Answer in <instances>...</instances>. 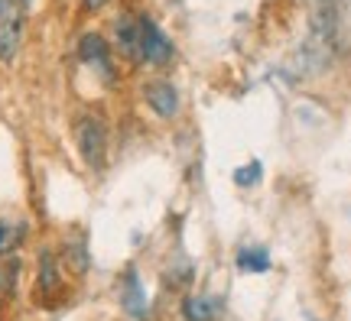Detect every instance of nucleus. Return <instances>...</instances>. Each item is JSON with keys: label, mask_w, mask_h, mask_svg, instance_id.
Here are the masks:
<instances>
[{"label": "nucleus", "mask_w": 351, "mask_h": 321, "mask_svg": "<svg viewBox=\"0 0 351 321\" xmlns=\"http://www.w3.org/2000/svg\"><path fill=\"white\" fill-rule=\"evenodd\" d=\"M20 3H23V7H26V3H33V0H20Z\"/></svg>", "instance_id": "15"}, {"label": "nucleus", "mask_w": 351, "mask_h": 321, "mask_svg": "<svg viewBox=\"0 0 351 321\" xmlns=\"http://www.w3.org/2000/svg\"><path fill=\"white\" fill-rule=\"evenodd\" d=\"M121 302H124V309L130 311L134 318H143V315H147V292H143L140 276L134 270L124 276V285H121Z\"/></svg>", "instance_id": "7"}, {"label": "nucleus", "mask_w": 351, "mask_h": 321, "mask_svg": "<svg viewBox=\"0 0 351 321\" xmlns=\"http://www.w3.org/2000/svg\"><path fill=\"white\" fill-rule=\"evenodd\" d=\"M173 55V42L166 39V33L153 23L150 16H140V62L163 65Z\"/></svg>", "instance_id": "3"}, {"label": "nucleus", "mask_w": 351, "mask_h": 321, "mask_svg": "<svg viewBox=\"0 0 351 321\" xmlns=\"http://www.w3.org/2000/svg\"><path fill=\"white\" fill-rule=\"evenodd\" d=\"M62 257H65V263L72 266V272H82L88 270V250H85V237L82 234H72L69 240H65V250H62Z\"/></svg>", "instance_id": "10"}, {"label": "nucleus", "mask_w": 351, "mask_h": 321, "mask_svg": "<svg viewBox=\"0 0 351 321\" xmlns=\"http://www.w3.org/2000/svg\"><path fill=\"white\" fill-rule=\"evenodd\" d=\"M39 292L43 296H52L56 289H59V263H56V253L49 247L39 253Z\"/></svg>", "instance_id": "9"}, {"label": "nucleus", "mask_w": 351, "mask_h": 321, "mask_svg": "<svg viewBox=\"0 0 351 321\" xmlns=\"http://www.w3.org/2000/svg\"><path fill=\"white\" fill-rule=\"evenodd\" d=\"M104 3H111V0H82V7H85V10H101Z\"/></svg>", "instance_id": "14"}, {"label": "nucleus", "mask_w": 351, "mask_h": 321, "mask_svg": "<svg viewBox=\"0 0 351 321\" xmlns=\"http://www.w3.org/2000/svg\"><path fill=\"white\" fill-rule=\"evenodd\" d=\"M143 98H147V104H150L163 120H169V117L179 114V91H176V85L166 81V78L147 81V85H143Z\"/></svg>", "instance_id": "4"}, {"label": "nucleus", "mask_w": 351, "mask_h": 321, "mask_svg": "<svg viewBox=\"0 0 351 321\" xmlns=\"http://www.w3.org/2000/svg\"><path fill=\"white\" fill-rule=\"evenodd\" d=\"M75 143L82 159L91 166V169H101L104 159H108V127L98 114H82L75 124Z\"/></svg>", "instance_id": "1"}, {"label": "nucleus", "mask_w": 351, "mask_h": 321, "mask_svg": "<svg viewBox=\"0 0 351 321\" xmlns=\"http://www.w3.org/2000/svg\"><path fill=\"white\" fill-rule=\"evenodd\" d=\"M20 240H23V224L0 221V257H7L10 250H16Z\"/></svg>", "instance_id": "12"}, {"label": "nucleus", "mask_w": 351, "mask_h": 321, "mask_svg": "<svg viewBox=\"0 0 351 321\" xmlns=\"http://www.w3.org/2000/svg\"><path fill=\"white\" fill-rule=\"evenodd\" d=\"M221 311V302L212 296H189L182 302V318L186 321H215Z\"/></svg>", "instance_id": "8"}, {"label": "nucleus", "mask_w": 351, "mask_h": 321, "mask_svg": "<svg viewBox=\"0 0 351 321\" xmlns=\"http://www.w3.org/2000/svg\"><path fill=\"white\" fill-rule=\"evenodd\" d=\"M238 266L244 272H267L270 270V253L263 247H244L238 253Z\"/></svg>", "instance_id": "11"}, {"label": "nucleus", "mask_w": 351, "mask_h": 321, "mask_svg": "<svg viewBox=\"0 0 351 321\" xmlns=\"http://www.w3.org/2000/svg\"><path fill=\"white\" fill-rule=\"evenodd\" d=\"M114 42H117L121 55L140 62V16H130V13L117 16L114 20Z\"/></svg>", "instance_id": "5"}, {"label": "nucleus", "mask_w": 351, "mask_h": 321, "mask_svg": "<svg viewBox=\"0 0 351 321\" xmlns=\"http://www.w3.org/2000/svg\"><path fill=\"white\" fill-rule=\"evenodd\" d=\"M23 42V3L0 0V62H13Z\"/></svg>", "instance_id": "2"}, {"label": "nucleus", "mask_w": 351, "mask_h": 321, "mask_svg": "<svg viewBox=\"0 0 351 321\" xmlns=\"http://www.w3.org/2000/svg\"><path fill=\"white\" fill-rule=\"evenodd\" d=\"M234 182H238L241 188L257 185V182H261V162H251V166H241L238 172H234Z\"/></svg>", "instance_id": "13"}, {"label": "nucleus", "mask_w": 351, "mask_h": 321, "mask_svg": "<svg viewBox=\"0 0 351 321\" xmlns=\"http://www.w3.org/2000/svg\"><path fill=\"white\" fill-rule=\"evenodd\" d=\"M78 55H82V62L98 65V72L104 75V78H111V52H108V42H104L98 33H85V36H82Z\"/></svg>", "instance_id": "6"}]
</instances>
